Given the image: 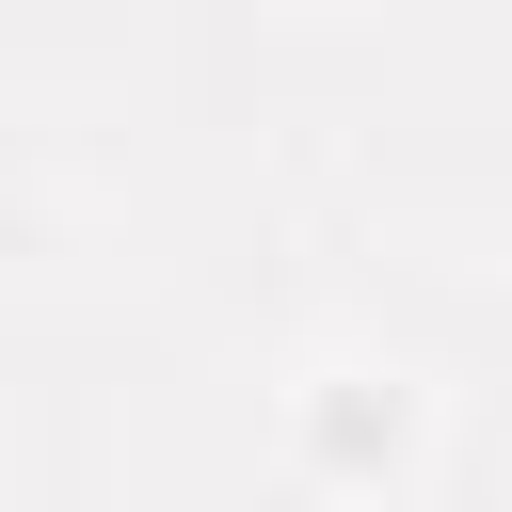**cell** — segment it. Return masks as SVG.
Returning a JSON list of instances; mask_svg holds the SVG:
<instances>
[{
  "instance_id": "1",
  "label": "cell",
  "mask_w": 512,
  "mask_h": 512,
  "mask_svg": "<svg viewBox=\"0 0 512 512\" xmlns=\"http://www.w3.org/2000/svg\"><path fill=\"white\" fill-rule=\"evenodd\" d=\"M304 432H320L336 464H400V448H416V400H400V384L368 400V368H320V400H304Z\"/></svg>"
}]
</instances>
